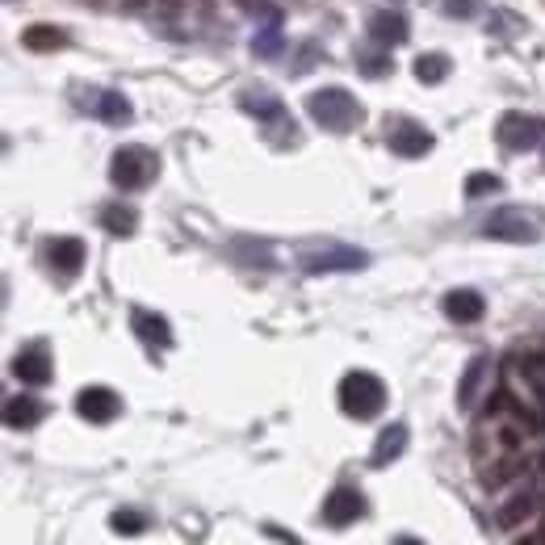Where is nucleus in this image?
I'll list each match as a JSON object with an SVG mask.
<instances>
[{
	"label": "nucleus",
	"mask_w": 545,
	"mask_h": 545,
	"mask_svg": "<svg viewBox=\"0 0 545 545\" xmlns=\"http://www.w3.org/2000/svg\"><path fill=\"white\" fill-rule=\"evenodd\" d=\"M306 113H311L323 130H331V135H348V130H356L361 118H365L361 101H356L348 88H336V84H331V88H314V93L306 96Z\"/></svg>",
	"instance_id": "f257e3e1"
},
{
	"label": "nucleus",
	"mask_w": 545,
	"mask_h": 545,
	"mask_svg": "<svg viewBox=\"0 0 545 545\" xmlns=\"http://www.w3.org/2000/svg\"><path fill=\"white\" fill-rule=\"evenodd\" d=\"M382 407H386V386H382L378 373H369V369L344 373V382H340V411L344 415H353V420H373V415H382Z\"/></svg>",
	"instance_id": "f03ea898"
},
{
	"label": "nucleus",
	"mask_w": 545,
	"mask_h": 545,
	"mask_svg": "<svg viewBox=\"0 0 545 545\" xmlns=\"http://www.w3.org/2000/svg\"><path fill=\"white\" fill-rule=\"evenodd\" d=\"M155 172H160V160H155V151L138 147V143H130V147H118V151H113V160H109V180H113V185H118L122 193L147 189Z\"/></svg>",
	"instance_id": "7ed1b4c3"
},
{
	"label": "nucleus",
	"mask_w": 545,
	"mask_h": 545,
	"mask_svg": "<svg viewBox=\"0 0 545 545\" xmlns=\"http://www.w3.org/2000/svg\"><path fill=\"white\" fill-rule=\"evenodd\" d=\"M495 138L504 151H532L545 138V118H532V113H504L499 126H495Z\"/></svg>",
	"instance_id": "20e7f679"
},
{
	"label": "nucleus",
	"mask_w": 545,
	"mask_h": 545,
	"mask_svg": "<svg viewBox=\"0 0 545 545\" xmlns=\"http://www.w3.org/2000/svg\"><path fill=\"white\" fill-rule=\"evenodd\" d=\"M386 143H390V151L403 155V160H420V155H428V151L436 147V138L428 135L420 122H411V118H395V122L386 126Z\"/></svg>",
	"instance_id": "39448f33"
},
{
	"label": "nucleus",
	"mask_w": 545,
	"mask_h": 545,
	"mask_svg": "<svg viewBox=\"0 0 545 545\" xmlns=\"http://www.w3.org/2000/svg\"><path fill=\"white\" fill-rule=\"evenodd\" d=\"M76 411H80V420H88V423H109V420H118L122 398L113 395L109 386H84L80 395H76Z\"/></svg>",
	"instance_id": "423d86ee"
},
{
	"label": "nucleus",
	"mask_w": 545,
	"mask_h": 545,
	"mask_svg": "<svg viewBox=\"0 0 545 545\" xmlns=\"http://www.w3.org/2000/svg\"><path fill=\"white\" fill-rule=\"evenodd\" d=\"M365 516V499L356 487H336L331 495L323 499V520L331 529H344V524H356Z\"/></svg>",
	"instance_id": "0eeeda50"
},
{
	"label": "nucleus",
	"mask_w": 545,
	"mask_h": 545,
	"mask_svg": "<svg viewBox=\"0 0 545 545\" xmlns=\"http://www.w3.org/2000/svg\"><path fill=\"white\" fill-rule=\"evenodd\" d=\"M482 235H490V239H512V244H532L537 227L524 218V210H499V214H490L482 222Z\"/></svg>",
	"instance_id": "6e6552de"
},
{
	"label": "nucleus",
	"mask_w": 545,
	"mask_h": 545,
	"mask_svg": "<svg viewBox=\"0 0 545 545\" xmlns=\"http://www.w3.org/2000/svg\"><path fill=\"white\" fill-rule=\"evenodd\" d=\"M369 256L361 247H319V252H306L302 256V269L306 272H331V269H365Z\"/></svg>",
	"instance_id": "1a4fd4ad"
},
{
	"label": "nucleus",
	"mask_w": 545,
	"mask_h": 545,
	"mask_svg": "<svg viewBox=\"0 0 545 545\" xmlns=\"http://www.w3.org/2000/svg\"><path fill=\"white\" fill-rule=\"evenodd\" d=\"M80 105H93V113L101 118V122H113V126H122L135 118V109H130V101H126L122 93H113V88H88V93L76 96Z\"/></svg>",
	"instance_id": "9d476101"
},
{
	"label": "nucleus",
	"mask_w": 545,
	"mask_h": 545,
	"mask_svg": "<svg viewBox=\"0 0 545 545\" xmlns=\"http://www.w3.org/2000/svg\"><path fill=\"white\" fill-rule=\"evenodd\" d=\"M13 373L21 378V386H46L54 373L46 344H26V348L13 356Z\"/></svg>",
	"instance_id": "9b49d317"
},
{
	"label": "nucleus",
	"mask_w": 545,
	"mask_h": 545,
	"mask_svg": "<svg viewBox=\"0 0 545 545\" xmlns=\"http://www.w3.org/2000/svg\"><path fill=\"white\" fill-rule=\"evenodd\" d=\"M46 260H51L54 272L76 277V272L84 269V260H88V247H84V239H76V235H59V239L46 244Z\"/></svg>",
	"instance_id": "f8f14e48"
},
{
	"label": "nucleus",
	"mask_w": 545,
	"mask_h": 545,
	"mask_svg": "<svg viewBox=\"0 0 545 545\" xmlns=\"http://www.w3.org/2000/svg\"><path fill=\"white\" fill-rule=\"evenodd\" d=\"M369 38L378 46H398L407 42V17L395 13V9H382V13L369 17Z\"/></svg>",
	"instance_id": "ddd939ff"
},
{
	"label": "nucleus",
	"mask_w": 545,
	"mask_h": 545,
	"mask_svg": "<svg viewBox=\"0 0 545 545\" xmlns=\"http://www.w3.org/2000/svg\"><path fill=\"white\" fill-rule=\"evenodd\" d=\"M482 311H487V302H482L478 289H453V294H445V314L453 323H478Z\"/></svg>",
	"instance_id": "4468645a"
},
{
	"label": "nucleus",
	"mask_w": 545,
	"mask_h": 545,
	"mask_svg": "<svg viewBox=\"0 0 545 545\" xmlns=\"http://www.w3.org/2000/svg\"><path fill=\"white\" fill-rule=\"evenodd\" d=\"M239 105H244L252 118H260L264 126L286 122V105H281V101H277L272 93H264V88H247V93L239 96Z\"/></svg>",
	"instance_id": "2eb2a0df"
},
{
	"label": "nucleus",
	"mask_w": 545,
	"mask_h": 545,
	"mask_svg": "<svg viewBox=\"0 0 545 545\" xmlns=\"http://www.w3.org/2000/svg\"><path fill=\"white\" fill-rule=\"evenodd\" d=\"M21 46H26V51H38V54H51V51H63V46H68V34H63V29L59 26H26L21 29Z\"/></svg>",
	"instance_id": "dca6fc26"
},
{
	"label": "nucleus",
	"mask_w": 545,
	"mask_h": 545,
	"mask_svg": "<svg viewBox=\"0 0 545 545\" xmlns=\"http://www.w3.org/2000/svg\"><path fill=\"white\" fill-rule=\"evenodd\" d=\"M532 512H537V495H532V490H520V495H512V499L495 512V524H499L504 532H512L516 524H524Z\"/></svg>",
	"instance_id": "f3484780"
},
{
	"label": "nucleus",
	"mask_w": 545,
	"mask_h": 545,
	"mask_svg": "<svg viewBox=\"0 0 545 545\" xmlns=\"http://www.w3.org/2000/svg\"><path fill=\"white\" fill-rule=\"evenodd\" d=\"M411 71H415V80L420 84H445L453 71V59L445 51H423L415 63H411Z\"/></svg>",
	"instance_id": "a211bd4d"
},
{
	"label": "nucleus",
	"mask_w": 545,
	"mask_h": 545,
	"mask_svg": "<svg viewBox=\"0 0 545 545\" xmlns=\"http://www.w3.org/2000/svg\"><path fill=\"white\" fill-rule=\"evenodd\" d=\"M407 449V423H390L378 432V445H373V465H390L395 457H403Z\"/></svg>",
	"instance_id": "6ab92c4d"
},
{
	"label": "nucleus",
	"mask_w": 545,
	"mask_h": 545,
	"mask_svg": "<svg viewBox=\"0 0 545 545\" xmlns=\"http://www.w3.org/2000/svg\"><path fill=\"white\" fill-rule=\"evenodd\" d=\"M42 415H46V407L29 395H17V398L4 403V423H9V428H34Z\"/></svg>",
	"instance_id": "aec40b11"
},
{
	"label": "nucleus",
	"mask_w": 545,
	"mask_h": 545,
	"mask_svg": "<svg viewBox=\"0 0 545 545\" xmlns=\"http://www.w3.org/2000/svg\"><path fill=\"white\" fill-rule=\"evenodd\" d=\"M130 323H135V331L147 344H160V348H168V344H172V327H168V319H164V314L135 311V314H130Z\"/></svg>",
	"instance_id": "412c9836"
},
{
	"label": "nucleus",
	"mask_w": 545,
	"mask_h": 545,
	"mask_svg": "<svg viewBox=\"0 0 545 545\" xmlns=\"http://www.w3.org/2000/svg\"><path fill=\"white\" fill-rule=\"evenodd\" d=\"M252 51H256L260 59H277V51H281V17H277V9H272L269 21L256 29V38H252Z\"/></svg>",
	"instance_id": "4be33fe9"
},
{
	"label": "nucleus",
	"mask_w": 545,
	"mask_h": 545,
	"mask_svg": "<svg viewBox=\"0 0 545 545\" xmlns=\"http://www.w3.org/2000/svg\"><path fill=\"white\" fill-rule=\"evenodd\" d=\"M101 227H105L109 235H135L138 214L130 210V205L113 202V205H105V210H101Z\"/></svg>",
	"instance_id": "5701e85b"
},
{
	"label": "nucleus",
	"mask_w": 545,
	"mask_h": 545,
	"mask_svg": "<svg viewBox=\"0 0 545 545\" xmlns=\"http://www.w3.org/2000/svg\"><path fill=\"white\" fill-rule=\"evenodd\" d=\"M490 369L487 356H474L470 365H465L462 373V386H457V407H474V395H478V386H482V373Z\"/></svg>",
	"instance_id": "b1692460"
},
{
	"label": "nucleus",
	"mask_w": 545,
	"mask_h": 545,
	"mask_svg": "<svg viewBox=\"0 0 545 545\" xmlns=\"http://www.w3.org/2000/svg\"><path fill=\"white\" fill-rule=\"evenodd\" d=\"M356 68L365 71V76H386V71L395 68V63H390V46H378V42H373L369 51H356Z\"/></svg>",
	"instance_id": "393cba45"
},
{
	"label": "nucleus",
	"mask_w": 545,
	"mask_h": 545,
	"mask_svg": "<svg viewBox=\"0 0 545 545\" xmlns=\"http://www.w3.org/2000/svg\"><path fill=\"white\" fill-rule=\"evenodd\" d=\"M520 470H524V462H520L516 453H507L504 462H495V470H487V474H482V482H487V487L495 490V487H504V482H512V478H516Z\"/></svg>",
	"instance_id": "a878e982"
},
{
	"label": "nucleus",
	"mask_w": 545,
	"mask_h": 545,
	"mask_svg": "<svg viewBox=\"0 0 545 545\" xmlns=\"http://www.w3.org/2000/svg\"><path fill=\"white\" fill-rule=\"evenodd\" d=\"M516 369L532 382V386H541V390H545V353H532V348H529V353H520L516 356Z\"/></svg>",
	"instance_id": "bb28decb"
},
{
	"label": "nucleus",
	"mask_w": 545,
	"mask_h": 545,
	"mask_svg": "<svg viewBox=\"0 0 545 545\" xmlns=\"http://www.w3.org/2000/svg\"><path fill=\"white\" fill-rule=\"evenodd\" d=\"M504 180L495 177V172H470L465 177V197H487V193H499Z\"/></svg>",
	"instance_id": "cd10ccee"
},
{
	"label": "nucleus",
	"mask_w": 545,
	"mask_h": 545,
	"mask_svg": "<svg viewBox=\"0 0 545 545\" xmlns=\"http://www.w3.org/2000/svg\"><path fill=\"white\" fill-rule=\"evenodd\" d=\"M118 532H126V537H135V532L147 529V520L138 516V512H130V507H122V512H113V520H109Z\"/></svg>",
	"instance_id": "c85d7f7f"
},
{
	"label": "nucleus",
	"mask_w": 545,
	"mask_h": 545,
	"mask_svg": "<svg viewBox=\"0 0 545 545\" xmlns=\"http://www.w3.org/2000/svg\"><path fill=\"white\" fill-rule=\"evenodd\" d=\"M440 9H445L449 17H457V21H465V17H478L482 0H440Z\"/></svg>",
	"instance_id": "c756f323"
},
{
	"label": "nucleus",
	"mask_w": 545,
	"mask_h": 545,
	"mask_svg": "<svg viewBox=\"0 0 545 545\" xmlns=\"http://www.w3.org/2000/svg\"><path fill=\"white\" fill-rule=\"evenodd\" d=\"M512 17H516V13H507V9L490 13V29H495V34H512V29H516V21H512Z\"/></svg>",
	"instance_id": "7c9ffc66"
},
{
	"label": "nucleus",
	"mask_w": 545,
	"mask_h": 545,
	"mask_svg": "<svg viewBox=\"0 0 545 545\" xmlns=\"http://www.w3.org/2000/svg\"><path fill=\"white\" fill-rule=\"evenodd\" d=\"M516 545H545V532H529V537H520Z\"/></svg>",
	"instance_id": "2f4dec72"
},
{
	"label": "nucleus",
	"mask_w": 545,
	"mask_h": 545,
	"mask_svg": "<svg viewBox=\"0 0 545 545\" xmlns=\"http://www.w3.org/2000/svg\"><path fill=\"white\" fill-rule=\"evenodd\" d=\"M143 4H147V0H122V9H130V13H135V9H143Z\"/></svg>",
	"instance_id": "473e14b6"
},
{
	"label": "nucleus",
	"mask_w": 545,
	"mask_h": 545,
	"mask_svg": "<svg viewBox=\"0 0 545 545\" xmlns=\"http://www.w3.org/2000/svg\"><path fill=\"white\" fill-rule=\"evenodd\" d=\"M235 4H239V9H260L264 0H235Z\"/></svg>",
	"instance_id": "72a5a7b5"
},
{
	"label": "nucleus",
	"mask_w": 545,
	"mask_h": 545,
	"mask_svg": "<svg viewBox=\"0 0 545 545\" xmlns=\"http://www.w3.org/2000/svg\"><path fill=\"white\" fill-rule=\"evenodd\" d=\"M395 545H423V541H415V537H395Z\"/></svg>",
	"instance_id": "f704fd0d"
},
{
	"label": "nucleus",
	"mask_w": 545,
	"mask_h": 545,
	"mask_svg": "<svg viewBox=\"0 0 545 545\" xmlns=\"http://www.w3.org/2000/svg\"><path fill=\"white\" fill-rule=\"evenodd\" d=\"M160 4H164V9H177V4H180V0H160Z\"/></svg>",
	"instance_id": "c9c22d12"
},
{
	"label": "nucleus",
	"mask_w": 545,
	"mask_h": 545,
	"mask_svg": "<svg viewBox=\"0 0 545 545\" xmlns=\"http://www.w3.org/2000/svg\"><path fill=\"white\" fill-rule=\"evenodd\" d=\"M541 470H545V453H541Z\"/></svg>",
	"instance_id": "e433bc0d"
},
{
	"label": "nucleus",
	"mask_w": 545,
	"mask_h": 545,
	"mask_svg": "<svg viewBox=\"0 0 545 545\" xmlns=\"http://www.w3.org/2000/svg\"><path fill=\"white\" fill-rule=\"evenodd\" d=\"M541 532H545V529H541Z\"/></svg>",
	"instance_id": "4c0bfd02"
}]
</instances>
